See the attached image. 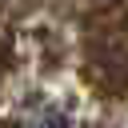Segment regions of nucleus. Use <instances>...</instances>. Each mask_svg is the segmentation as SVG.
Returning <instances> with one entry per match:
<instances>
[{"mask_svg": "<svg viewBox=\"0 0 128 128\" xmlns=\"http://www.w3.org/2000/svg\"><path fill=\"white\" fill-rule=\"evenodd\" d=\"M24 128H64V120H60V116H52V112H40V116H32Z\"/></svg>", "mask_w": 128, "mask_h": 128, "instance_id": "1", "label": "nucleus"}]
</instances>
